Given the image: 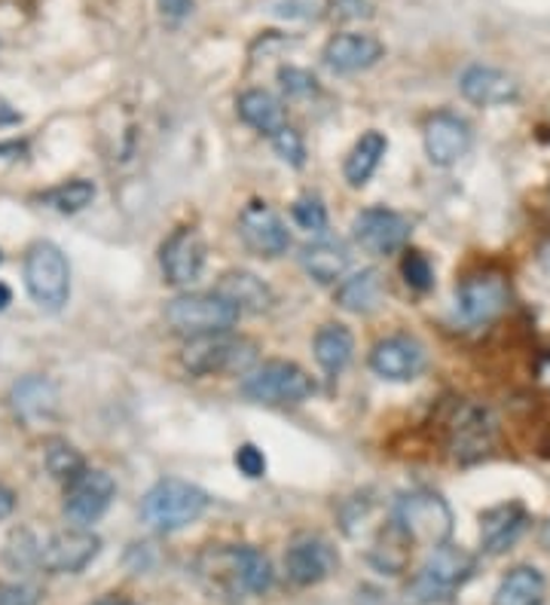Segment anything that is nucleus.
<instances>
[{
  "instance_id": "7ed1b4c3",
  "label": "nucleus",
  "mask_w": 550,
  "mask_h": 605,
  "mask_svg": "<svg viewBox=\"0 0 550 605\" xmlns=\"http://www.w3.org/2000/svg\"><path fill=\"white\" fill-rule=\"evenodd\" d=\"M208 492L193 487L187 480H159L147 496H144L141 514L144 520L154 526L156 533H178L184 526H190L208 510Z\"/></svg>"
},
{
  "instance_id": "a18cd8bd",
  "label": "nucleus",
  "mask_w": 550,
  "mask_h": 605,
  "mask_svg": "<svg viewBox=\"0 0 550 605\" xmlns=\"http://www.w3.org/2000/svg\"><path fill=\"white\" fill-rule=\"evenodd\" d=\"M12 303V291L0 282V309H7Z\"/></svg>"
},
{
  "instance_id": "5701e85b",
  "label": "nucleus",
  "mask_w": 550,
  "mask_h": 605,
  "mask_svg": "<svg viewBox=\"0 0 550 605\" xmlns=\"http://www.w3.org/2000/svg\"><path fill=\"white\" fill-rule=\"evenodd\" d=\"M529 514L523 505H499V508L480 514V538L487 554H502L523 535Z\"/></svg>"
},
{
  "instance_id": "c03bdc74",
  "label": "nucleus",
  "mask_w": 550,
  "mask_h": 605,
  "mask_svg": "<svg viewBox=\"0 0 550 605\" xmlns=\"http://www.w3.org/2000/svg\"><path fill=\"white\" fill-rule=\"evenodd\" d=\"M92 605H135L132 599H122V596H105V599H98Z\"/></svg>"
},
{
  "instance_id": "7c9ffc66",
  "label": "nucleus",
  "mask_w": 550,
  "mask_h": 605,
  "mask_svg": "<svg viewBox=\"0 0 550 605\" xmlns=\"http://www.w3.org/2000/svg\"><path fill=\"white\" fill-rule=\"evenodd\" d=\"M96 199V184L92 180H68V184H59V187H52L40 196V202L52 208V212L59 214H77L84 212L86 205H92Z\"/></svg>"
},
{
  "instance_id": "f03ea898",
  "label": "nucleus",
  "mask_w": 550,
  "mask_h": 605,
  "mask_svg": "<svg viewBox=\"0 0 550 605\" xmlns=\"http://www.w3.org/2000/svg\"><path fill=\"white\" fill-rule=\"evenodd\" d=\"M474 569H478V559L471 557L465 547L446 545V541L431 547L429 559L422 563V569L410 584V599L422 605L443 603L474 575Z\"/></svg>"
},
{
  "instance_id": "412c9836",
  "label": "nucleus",
  "mask_w": 550,
  "mask_h": 605,
  "mask_svg": "<svg viewBox=\"0 0 550 605\" xmlns=\"http://www.w3.org/2000/svg\"><path fill=\"white\" fill-rule=\"evenodd\" d=\"M10 407L22 422L35 426V422H43V419L56 416V410H59V389L47 377H24V380L12 386Z\"/></svg>"
},
{
  "instance_id": "58836bf2",
  "label": "nucleus",
  "mask_w": 550,
  "mask_h": 605,
  "mask_svg": "<svg viewBox=\"0 0 550 605\" xmlns=\"http://www.w3.org/2000/svg\"><path fill=\"white\" fill-rule=\"evenodd\" d=\"M35 584H0V605H40Z\"/></svg>"
},
{
  "instance_id": "1a4fd4ad",
  "label": "nucleus",
  "mask_w": 550,
  "mask_h": 605,
  "mask_svg": "<svg viewBox=\"0 0 550 605\" xmlns=\"http://www.w3.org/2000/svg\"><path fill=\"white\" fill-rule=\"evenodd\" d=\"M117 499V484H114V477L108 471H101V468H84L80 475L68 480V489H65V517L73 523V526H92L98 523L108 508Z\"/></svg>"
},
{
  "instance_id": "6e6552de",
  "label": "nucleus",
  "mask_w": 550,
  "mask_h": 605,
  "mask_svg": "<svg viewBox=\"0 0 550 605\" xmlns=\"http://www.w3.org/2000/svg\"><path fill=\"white\" fill-rule=\"evenodd\" d=\"M180 364L196 373V377H212V373H245L254 364L252 340H233L227 333L215 336H199L190 340L180 352Z\"/></svg>"
},
{
  "instance_id": "c756f323",
  "label": "nucleus",
  "mask_w": 550,
  "mask_h": 605,
  "mask_svg": "<svg viewBox=\"0 0 550 605\" xmlns=\"http://www.w3.org/2000/svg\"><path fill=\"white\" fill-rule=\"evenodd\" d=\"M410 545H413V541H410L404 529L392 520L376 535V547L371 550V563L380 572H385V575H401L410 563Z\"/></svg>"
},
{
  "instance_id": "72a5a7b5",
  "label": "nucleus",
  "mask_w": 550,
  "mask_h": 605,
  "mask_svg": "<svg viewBox=\"0 0 550 605\" xmlns=\"http://www.w3.org/2000/svg\"><path fill=\"white\" fill-rule=\"evenodd\" d=\"M401 273H404V282H407L413 291H429V287L434 285V270H431L429 257H425L422 251H407V254H404Z\"/></svg>"
},
{
  "instance_id": "dca6fc26",
  "label": "nucleus",
  "mask_w": 550,
  "mask_h": 605,
  "mask_svg": "<svg viewBox=\"0 0 550 605\" xmlns=\"http://www.w3.org/2000/svg\"><path fill=\"white\" fill-rule=\"evenodd\" d=\"M373 373L383 380L410 382L425 370V349L413 336H385L371 352Z\"/></svg>"
},
{
  "instance_id": "393cba45",
  "label": "nucleus",
  "mask_w": 550,
  "mask_h": 605,
  "mask_svg": "<svg viewBox=\"0 0 550 605\" xmlns=\"http://www.w3.org/2000/svg\"><path fill=\"white\" fill-rule=\"evenodd\" d=\"M383 300V275L380 270H361V273L348 275L343 285L336 287V306L355 312V315H367L380 306Z\"/></svg>"
},
{
  "instance_id": "f257e3e1",
  "label": "nucleus",
  "mask_w": 550,
  "mask_h": 605,
  "mask_svg": "<svg viewBox=\"0 0 550 605\" xmlns=\"http://www.w3.org/2000/svg\"><path fill=\"white\" fill-rule=\"evenodd\" d=\"M199 575L215 594L227 599H239L242 594H266L275 582L273 563L264 550L257 547H224V550H208L199 559Z\"/></svg>"
},
{
  "instance_id": "a19ab883",
  "label": "nucleus",
  "mask_w": 550,
  "mask_h": 605,
  "mask_svg": "<svg viewBox=\"0 0 550 605\" xmlns=\"http://www.w3.org/2000/svg\"><path fill=\"white\" fill-rule=\"evenodd\" d=\"M156 3H159V12L171 22H180L184 16L193 12V0H156Z\"/></svg>"
},
{
  "instance_id": "cd10ccee",
  "label": "nucleus",
  "mask_w": 550,
  "mask_h": 605,
  "mask_svg": "<svg viewBox=\"0 0 550 605\" xmlns=\"http://www.w3.org/2000/svg\"><path fill=\"white\" fill-rule=\"evenodd\" d=\"M385 150H389V142H385L383 131H364L352 154L346 156V166H343V175L352 187H364L367 180L373 178V172L383 163Z\"/></svg>"
},
{
  "instance_id": "e433bc0d",
  "label": "nucleus",
  "mask_w": 550,
  "mask_h": 605,
  "mask_svg": "<svg viewBox=\"0 0 550 605\" xmlns=\"http://www.w3.org/2000/svg\"><path fill=\"white\" fill-rule=\"evenodd\" d=\"M278 80H282V89L291 98H310L318 92V80L310 71H299V68H282Z\"/></svg>"
},
{
  "instance_id": "bb28decb",
  "label": "nucleus",
  "mask_w": 550,
  "mask_h": 605,
  "mask_svg": "<svg viewBox=\"0 0 550 605\" xmlns=\"http://www.w3.org/2000/svg\"><path fill=\"white\" fill-rule=\"evenodd\" d=\"M544 575L532 566H517L504 575L499 591L492 596V605H541L544 603Z\"/></svg>"
},
{
  "instance_id": "f8f14e48",
  "label": "nucleus",
  "mask_w": 550,
  "mask_h": 605,
  "mask_svg": "<svg viewBox=\"0 0 550 605\" xmlns=\"http://www.w3.org/2000/svg\"><path fill=\"white\" fill-rule=\"evenodd\" d=\"M336 566H340V557H336L331 541H324L322 535H299L285 554L287 578L297 587L327 582L336 572Z\"/></svg>"
},
{
  "instance_id": "0eeeda50",
  "label": "nucleus",
  "mask_w": 550,
  "mask_h": 605,
  "mask_svg": "<svg viewBox=\"0 0 550 605\" xmlns=\"http://www.w3.org/2000/svg\"><path fill=\"white\" fill-rule=\"evenodd\" d=\"M395 523L404 529L410 541L438 547L453 533V510L450 505L431 492V489H413L397 501Z\"/></svg>"
},
{
  "instance_id": "2f4dec72",
  "label": "nucleus",
  "mask_w": 550,
  "mask_h": 605,
  "mask_svg": "<svg viewBox=\"0 0 550 605\" xmlns=\"http://www.w3.org/2000/svg\"><path fill=\"white\" fill-rule=\"evenodd\" d=\"M43 459H47L49 475L56 477V480H73V477L80 475L86 468L84 456L77 447H71L68 440H49L47 452H43Z\"/></svg>"
},
{
  "instance_id": "c9c22d12",
  "label": "nucleus",
  "mask_w": 550,
  "mask_h": 605,
  "mask_svg": "<svg viewBox=\"0 0 550 605\" xmlns=\"http://www.w3.org/2000/svg\"><path fill=\"white\" fill-rule=\"evenodd\" d=\"M269 138H273L275 154L282 156L287 166L299 168L306 163V147H303V138H299L297 129L285 126V129H278L275 135H269Z\"/></svg>"
},
{
  "instance_id": "79ce46f5",
  "label": "nucleus",
  "mask_w": 550,
  "mask_h": 605,
  "mask_svg": "<svg viewBox=\"0 0 550 605\" xmlns=\"http://www.w3.org/2000/svg\"><path fill=\"white\" fill-rule=\"evenodd\" d=\"M16 123H22V114L0 96V126H16Z\"/></svg>"
},
{
  "instance_id": "6ab92c4d",
  "label": "nucleus",
  "mask_w": 550,
  "mask_h": 605,
  "mask_svg": "<svg viewBox=\"0 0 550 605\" xmlns=\"http://www.w3.org/2000/svg\"><path fill=\"white\" fill-rule=\"evenodd\" d=\"M462 96L471 101V105L480 107H502L517 101L520 96V86L511 74L499 71V68H483V65H474L462 74Z\"/></svg>"
},
{
  "instance_id": "ddd939ff",
  "label": "nucleus",
  "mask_w": 550,
  "mask_h": 605,
  "mask_svg": "<svg viewBox=\"0 0 550 605\" xmlns=\"http://www.w3.org/2000/svg\"><path fill=\"white\" fill-rule=\"evenodd\" d=\"M159 263H163L168 285L190 287L193 282H199L205 270V238L193 226H180L166 238V245L159 251Z\"/></svg>"
},
{
  "instance_id": "9d476101",
  "label": "nucleus",
  "mask_w": 550,
  "mask_h": 605,
  "mask_svg": "<svg viewBox=\"0 0 550 605\" xmlns=\"http://www.w3.org/2000/svg\"><path fill=\"white\" fill-rule=\"evenodd\" d=\"M101 554V538L89 529H65V533L49 535L40 545L37 566L49 575H77L84 572L92 559Z\"/></svg>"
},
{
  "instance_id": "c85d7f7f",
  "label": "nucleus",
  "mask_w": 550,
  "mask_h": 605,
  "mask_svg": "<svg viewBox=\"0 0 550 605\" xmlns=\"http://www.w3.org/2000/svg\"><path fill=\"white\" fill-rule=\"evenodd\" d=\"M355 352V336L343 324H324L322 331L315 333V361L322 364L324 373H343Z\"/></svg>"
},
{
  "instance_id": "ea45409f",
  "label": "nucleus",
  "mask_w": 550,
  "mask_h": 605,
  "mask_svg": "<svg viewBox=\"0 0 550 605\" xmlns=\"http://www.w3.org/2000/svg\"><path fill=\"white\" fill-rule=\"evenodd\" d=\"M371 0H331V16L340 22H355L371 16Z\"/></svg>"
},
{
  "instance_id": "4468645a",
  "label": "nucleus",
  "mask_w": 550,
  "mask_h": 605,
  "mask_svg": "<svg viewBox=\"0 0 550 605\" xmlns=\"http://www.w3.org/2000/svg\"><path fill=\"white\" fill-rule=\"evenodd\" d=\"M508 300H511L508 282L495 273L468 275L459 285V309L471 324H487V321L499 319L508 309Z\"/></svg>"
},
{
  "instance_id": "49530a36",
  "label": "nucleus",
  "mask_w": 550,
  "mask_h": 605,
  "mask_svg": "<svg viewBox=\"0 0 550 605\" xmlns=\"http://www.w3.org/2000/svg\"><path fill=\"white\" fill-rule=\"evenodd\" d=\"M544 541H548V545H550V523H548V529H544Z\"/></svg>"
},
{
  "instance_id": "a211bd4d",
  "label": "nucleus",
  "mask_w": 550,
  "mask_h": 605,
  "mask_svg": "<svg viewBox=\"0 0 550 605\" xmlns=\"http://www.w3.org/2000/svg\"><path fill=\"white\" fill-rule=\"evenodd\" d=\"M495 443V422L487 410L480 407H468L465 413L455 419L453 438H450V447H453L455 462H478L487 452L492 450Z\"/></svg>"
},
{
  "instance_id": "39448f33",
  "label": "nucleus",
  "mask_w": 550,
  "mask_h": 605,
  "mask_svg": "<svg viewBox=\"0 0 550 605\" xmlns=\"http://www.w3.org/2000/svg\"><path fill=\"white\" fill-rule=\"evenodd\" d=\"M24 285L37 306L59 312L71 297V266L52 242H37L24 257Z\"/></svg>"
},
{
  "instance_id": "20e7f679",
  "label": "nucleus",
  "mask_w": 550,
  "mask_h": 605,
  "mask_svg": "<svg viewBox=\"0 0 550 605\" xmlns=\"http://www.w3.org/2000/svg\"><path fill=\"white\" fill-rule=\"evenodd\" d=\"M166 321L178 336L199 340L227 333L239 321V309L220 294H180L166 306Z\"/></svg>"
},
{
  "instance_id": "f704fd0d",
  "label": "nucleus",
  "mask_w": 550,
  "mask_h": 605,
  "mask_svg": "<svg viewBox=\"0 0 550 605\" xmlns=\"http://www.w3.org/2000/svg\"><path fill=\"white\" fill-rule=\"evenodd\" d=\"M37 554H40V541H35L31 533L19 529V533H12L3 557H7V563L16 566V569H28V566H37Z\"/></svg>"
},
{
  "instance_id": "4be33fe9",
  "label": "nucleus",
  "mask_w": 550,
  "mask_h": 605,
  "mask_svg": "<svg viewBox=\"0 0 550 605\" xmlns=\"http://www.w3.org/2000/svg\"><path fill=\"white\" fill-rule=\"evenodd\" d=\"M215 294H220L224 300H229L233 306L242 312H254V315H261L266 309H273L275 294L273 287L266 285L264 279H257L248 270H233V273L220 275V282H217Z\"/></svg>"
},
{
  "instance_id": "a878e982",
  "label": "nucleus",
  "mask_w": 550,
  "mask_h": 605,
  "mask_svg": "<svg viewBox=\"0 0 550 605\" xmlns=\"http://www.w3.org/2000/svg\"><path fill=\"white\" fill-rule=\"evenodd\" d=\"M239 117L252 126V129L264 131V135H275L278 129L287 126L285 105L266 92V89H248L239 96Z\"/></svg>"
},
{
  "instance_id": "2eb2a0df",
  "label": "nucleus",
  "mask_w": 550,
  "mask_h": 605,
  "mask_svg": "<svg viewBox=\"0 0 550 605\" xmlns=\"http://www.w3.org/2000/svg\"><path fill=\"white\" fill-rule=\"evenodd\" d=\"M239 236L242 242H245L254 254H261V257H278V254H285L287 245H291L282 217H278L266 202L245 205V212H242L239 217Z\"/></svg>"
},
{
  "instance_id": "f3484780",
  "label": "nucleus",
  "mask_w": 550,
  "mask_h": 605,
  "mask_svg": "<svg viewBox=\"0 0 550 605\" xmlns=\"http://www.w3.org/2000/svg\"><path fill=\"white\" fill-rule=\"evenodd\" d=\"M471 150V126L455 114H434L425 123V154L434 166H455Z\"/></svg>"
},
{
  "instance_id": "37998d69",
  "label": "nucleus",
  "mask_w": 550,
  "mask_h": 605,
  "mask_svg": "<svg viewBox=\"0 0 550 605\" xmlns=\"http://www.w3.org/2000/svg\"><path fill=\"white\" fill-rule=\"evenodd\" d=\"M12 508H16V496L0 484V520H7V517L12 514Z\"/></svg>"
},
{
  "instance_id": "aec40b11",
  "label": "nucleus",
  "mask_w": 550,
  "mask_h": 605,
  "mask_svg": "<svg viewBox=\"0 0 550 605\" xmlns=\"http://www.w3.org/2000/svg\"><path fill=\"white\" fill-rule=\"evenodd\" d=\"M383 59V43L371 35H336L324 47V65L336 74H355Z\"/></svg>"
},
{
  "instance_id": "423d86ee",
  "label": "nucleus",
  "mask_w": 550,
  "mask_h": 605,
  "mask_svg": "<svg viewBox=\"0 0 550 605\" xmlns=\"http://www.w3.org/2000/svg\"><path fill=\"white\" fill-rule=\"evenodd\" d=\"M242 392L257 403H273V407H287V403H303L315 392L312 377L294 361H266L261 368H252L242 373Z\"/></svg>"
},
{
  "instance_id": "b1692460",
  "label": "nucleus",
  "mask_w": 550,
  "mask_h": 605,
  "mask_svg": "<svg viewBox=\"0 0 550 605\" xmlns=\"http://www.w3.org/2000/svg\"><path fill=\"white\" fill-rule=\"evenodd\" d=\"M303 261V270L322 282V285H334L336 279H343V273L348 270V251L343 242H334V238H322V242H312L299 254Z\"/></svg>"
},
{
  "instance_id": "473e14b6",
  "label": "nucleus",
  "mask_w": 550,
  "mask_h": 605,
  "mask_svg": "<svg viewBox=\"0 0 550 605\" xmlns=\"http://www.w3.org/2000/svg\"><path fill=\"white\" fill-rule=\"evenodd\" d=\"M294 221L310 233H324L327 230V208H324V202L318 196L306 193V196H299L294 202Z\"/></svg>"
},
{
  "instance_id": "4c0bfd02",
  "label": "nucleus",
  "mask_w": 550,
  "mask_h": 605,
  "mask_svg": "<svg viewBox=\"0 0 550 605\" xmlns=\"http://www.w3.org/2000/svg\"><path fill=\"white\" fill-rule=\"evenodd\" d=\"M236 468H239L245 477H252V480L264 477L266 475L264 452L257 450L254 443H242L239 450H236Z\"/></svg>"
},
{
  "instance_id": "9b49d317",
  "label": "nucleus",
  "mask_w": 550,
  "mask_h": 605,
  "mask_svg": "<svg viewBox=\"0 0 550 605\" xmlns=\"http://www.w3.org/2000/svg\"><path fill=\"white\" fill-rule=\"evenodd\" d=\"M352 238L373 257H385L404 248L410 238V224L397 212L389 208H364L352 221Z\"/></svg>"
}]
</instances>
